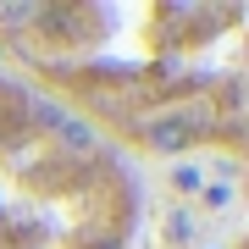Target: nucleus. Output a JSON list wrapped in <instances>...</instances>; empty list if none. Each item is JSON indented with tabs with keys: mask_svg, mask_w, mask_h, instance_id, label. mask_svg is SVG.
<instances>
[{
	"mask_svg": "<svg viewBox=\"0 0 249 249\" xmlns=\"http://www.w3.org/2000/svg\"><path fill=\"white\" fill-rule=\"evenodd\" d=\"M244 6H0L22 83L116 155L244 160Z\"/></svg>",
	"mask_w": 249,
	"mask_h": 249,
	"instance_id": "1",
	"label": "nucleus"
},
{
	"mask_svg": "<svg viewBox=\"0 0 249 249\" xmlns=\"http://www.w3.org/2000/svg\"><path fill=\"white\" fill-rule=\"evenodd\" d=\"M139 205L111 144L0 72V249H127Z\"/></svg>",
	"mask_w": 249,
	"mask_h": 249,
	"instance_id": "2",
	"label": "nucleus"
}]
</instances>
